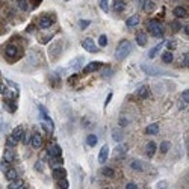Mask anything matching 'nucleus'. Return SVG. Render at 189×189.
Instances as JSON below:
<instances>
[{
    "label": "nucleus",
    "instance_id": "52",
    "mask_svg": "<svg viewBox=\"0 0 189 189\" xmlns=\"http://www.w3.org/2000/svg\"><path fill=\"white\" fill-rule=\"evenodd\" d=\"M67 2H68V0H67Z\"/></svg>",
    "mask_w": 189,
    "mask_h": 189
},
{
    "label": "nucleus",
    "instance_id": "50",
    "mask_svg": "<svg viewBox=\"0 0 189 189\" xmlns=\"http://www.w3.org/2000/svg\"><path fill=\"white\" fill-rule=\"evenodd\" d=\"M120 124L123 126V124H127V120H124V118H120Z\"/></svg>",
    "mask_w": 189,
    "mask_h": 189
},
{
    "label": "nucleus",
    "instance_id": "47",
    "mask_svg": "<svg viewBox=\"0 0 189 189\" xmlns=\"http://www.w3.org/2000/svg\"><path fill=\"white\" fill-rule=\"evenodd\" d=\"M167 185H168V183H167V182H159V183H157V185H156V188H168V186H167Z\"/></svg>",
    "mask_w": 189,
    "mask_h": 189
},
{
    "label": "nucleus",
    "instance_id": "30",
    "mask_svg": "<svg viewBox=\"0 0 189 189\" xmlns=\"http://www.w3.org/2000/svg\"><path fill=\"white\" fill-rule=\"evenodd\" d=\"M130 167L135 170V171H142L144 170V167H142V163H141V160H132V163H130Z\"/></svg>",
    "mask_w": 189,
    "mask_h": 189
},
{
    "label": "nucleus",
    "instance_id": "31",
    "mask_svg": "<svg viewBox=\"0 0 189 189\" xmlns=\"http://www.w3.org/2000/svg\"><path fill=\"white\" fill-rule=\"evenodd\" d=\"M170 147H171V144L168 142V141H163V142H160V153L162 154H167L168 153V150H170Z\"/></svg>",
    "mask_w": 189,
    "mask_h": 189
},
{
    "label": "nucleus",
    "instance_id": "7",
    "mask_svg": "<svg viewBox=\"0 0 189 189\" xmlns=\"http://www.w3.org/2000/svg\"><path fill=\"white\" fill-rule=\"evenodd\" d=\"M100 67H102V64H100V62H97V61H92V62H89L88 65H85V68H83V73H85V74L94 73V71H97V70H100Z\"/></svg>",
    "mask_w": 189,
    "mask_h": 189
},
{
    "label": "nucleus",
    "instance_id": "20",
    "mask_svg": "<svg viewBox=\"0 0 189 189\" xmlns=\"http://www.w3.org/2000/svg\"><path fill=\"white\" fill-rule=\"evenodd\" d=\"M8 188H11V189H23V188H26V185H24V182H23V180L15 179Z\"/></svg>",
    "mask_w": 189,
    "mask_h": 189
},
{
    "label": "nucleus",
    "instance_id": "44",
    "mask_svg": "<svg viewBox=\"0 0 189 189\" xmlns=\"http://www.w3.org/2000/svg\"><path fill=\"white\" fill-rule=\"evenodd\" d=\"M112 97H113V94H112V92H109V94H107V97H106V102H105V107H106V106H107V105L110 103Z\"/></svg>",
    "mask_w": 189,
    "mask_h": 189
},
{
    "label": "nucleus",
    "instance_id": "33",
    "mask_svg": "<svg viewBox=\"0 0 189 189\" xmlns=\"http://www.w3.org/2000/svg\"><path fill=\"white\" fill-rule=\"evenodd\" d=\"M17 5L21 11H27L29 9V3H27V0H17Z\"/></svg>",
    "mask_w": 189,
    "mask_h": 189
},
{
    "label": "nucleus",
    "instance_id": "29",
    "mask_svg": "<svg viewBox=\"0 0 189 189\" xmlns=\"http://www.w3.org/2000/svg\"><path fill=\"white\" fill-rule=\"evenodd\" d=\"M86 144H88L89 147H96V145H97V136H96V135H88Z\"/></svg>",
    "mask_w": 189,
    "mask_h": 189
},
{
    "label": "nucleus",
    "instance_id": "38",
    "mask_svg": "<svg viewBox=\"0 0 189 189\" xmlns=\"http://www.w3.org/2000/svg\"><path fill=\"white\" fill-rule=\"evenodd\" d=\"M99 44H100V47H106V45H107V36H106V35H100Z\"/></svg>",
    "mask_w": 189,
    "mask_h": 189
},
{
    "label": "nucleus",
    "instance_id": "39",
    "mask_svg": "<svg viewBox=\"0 0 189 189\" xmlns=\"http://www.w3.org/2000/svg\"><path fill=\"white\" fill-rule=\"evenodd\" d=\"M89 24H91L89 20H80V29L82 30H85L86 27H89Z\"/></svg>",
    "mask_w": 189,
    "mask_h": 189
},
{
    "label": "nucleus",
    "instance_id": "21",
    "mask_svg": "<svg viewBox=\"0 0 189 189\" xmlns=\"http://www.w3.org/2000/svg\"><path fill=\"white\" fill-rule=\"evenodd\" d=\"M147 135H156L157 132H159V124H150V126H147L145 127V130H144Z\"/></svg>",
    "mask_w": 189,
    "mask_h": 189
},
{
    "label": "nucleus",
    "instance_id": "12",
    "mask_svg": "<svg viewBox=\"0 0 189 189\" xmlns=\"http://www.w3.org/2000/svg\"><path fill=\"white\" fill-rule=\"evenodd\" d=\"M145 153H147V156L148 157H153L154 156V153H156V150H157V145H156V142H153V141H150V142L147 144V147H145Z\"/></svg>",
    "mask_w": 189,
    "mask_h": 189
},
{
    "label": "nucleus",
    "instance_id": "14",
    "mask_svg": "<svg viewBox=\"0 0 189 189\" xmlns=\"http://www.w3.org/2000/svg\"><path fill=\"white\" fill-rule=\"evenodd\" d=\"M112 8H113V11H115L116 14H120V12H123V11L126 9V3L123 2V0H115Z\"/></svg>",
    "mask_w": 189,
    "mask_h": 189
},
{
    "label": "nucleus",
    "instance_id": "45",
    "mask_svg": "<svg viewBox=\"0 0 189 189\" xmlns=\"http://www.w3.org/2000/svg\"><path fill=\"white\" fill-rule=\"evenodd\" d=\"M183 65H185V67H189V53L185 55V58H183Z\"/></svg>",
    "mask_w": 189,
    "mask_h": 189
},
{
    "label": "nucleus",
    "instance_id": "2",
    "mask_svg": "<svg viewBox=\"0 0 189 189\" xmlns=\"http://www.w3.org/2000/svg\"><path fill=\"white\" fill-rule=\"evenodd\" d=\"M61 53H62V41H53L52 45L49 47L50 61H52V62H56V61L61 58Z\"/></svg>",
    "mask_w": 189,
    "mask_h": 189
},
{
    "label": "nucleus",
    "instance_id": "28",
    "mask_svg": "<svg viewBox=\"0 0 189 189\" xmlns=\"http://www.w3.org/2000/svg\"><path fill=\"white\" fill-rule=\"evenodd\" d=\"M136 42H138V45H145V42H147V35L145 33H138L136 35Z\"/></svg>",
    "mask_w": 189,
    "mask_h": 189
},
{
    "label": "nucleus",
    "instance_id": "41",
    "mask_svg": "<svg viewBox=\"0 0 189 189\" xmlns=\"http://www.w3.org/2000/svg\"><path fill=\"white\" fill-rule=\"evenodd\" d=\"M182 100H183L185 103H189V89L183 91V94H182Z\"/></svg>",
    "mask_w": 189,
    "mask_h": 189
},
{
    "label": "nucleus",
    "instance_id": "22",
    "mask_svg": "<svg viewBox=\"0 0 189 189\" xmlns=\"http://www.w3.org/2000/svg\"><path fill=\"white\" fill-rule=\"evenodd\" d=\"M5 53H6V56L8 58H12V56H17V53H18V50H17V47L15 45H8L6 47V50H5Z\"/></svg>",
    "mask_w": 189,
    "mask_h": 189
},
{
    "label": "nucleus",
    "instance_id": "36",
    "mask_svg": "<svg viewBox=\"0 0 189 189\" xmlns=\"http://www.w3.org/2000/svg\"><path fill=\"white\" fill-rule=\"evenodd\" d=\"M56 182H58V188H61V189H67V188H70L67 179H59V180H56Z\"/></svg>",
    "mask_w": 189,
    "mask_h": 189
},
{
    "label": "nucleus",
    "instance_id": "40",
    "mask_svg": "<svg viewBox=\"0 0 189 189\" xmlns=\"http://www.w3.org/2000/svg\"><path fill=\"white\" fill-rule=\"evenodd\" d=\"M99 3H100V8H102L105 12L109 11V8H107V0H99Z\"/></svg>",
    "mask_w": 189,
    "mask_h": 189
},
{
    "label": "nucleus",
    "instance_id": "13",
    "mask_svg": "<svg viewBox=\"0 0 189 189\" xmlns=\"http://www.w3.org/2000/svg\"><path fill=\"white\" fill-rule=\"evenodd\" d=\"M52 24H53V18H52V17H42V18L39 20V27H42V29L50 27Z\"/></svg>",
    "mask_w": 189,
    "mask_h": 189
},
{
    "label": "nucleus",
    "instance_id": "18",
    "mask_svg": "<svg viewBox=\"0 0 189 189\" xmlns=\"http://www.w3.org/2000/svg\"><path fill=\"white\" fill-rule=\"evenodd\" d=\"M12 136H14V138H15L17 141L23 139V136H24V129H23L21 126L15 127V129H14V132H12Z\"/></svg>",
    "mask_w": 189,
    "mask_h": 189
},
{
    "label": "nucleus",
    "instance_id": "16",
    "mask_svg": "<svg viewBox=\"0 0 189 189\" xmlns=\"http://www.w3.org/2000/svg\"><path fill=\"white\" fill-rule=\"evenodd\" d=\"M138 24H139V17H138V15H132V17H129L127 21H126V26H127V27H135V26H138Z\"/></svg>",
    "mask_w": 189,
    "mask_h": 189
},
{
    "label": "nucleus",
    "instance_id": "6",
    "mask_svg": "<svg viewBox=\"0 0 189 189\" xmlns=\"http://www.w3.org/2000/svg\"><path fill=\"white\" fill-rule=\"evenodd\" d=\"M82 47H83V50H86L88 53H97L99 52V47L94 44V41L91 38H85L82 41Z\"/></svg>",
    "mask_w": 189,
    "mask_h": 189
},
{
    "label": "nucleus",
    "instance_id": "42",
    "mask_svg": "<svg viewBox=\"0 0 189 189\" xmlns=\"http://www.w3.org/2000/svg\"><path fill=\"white\" fill-rule=\"evenodd\" d=\"M21 141H23V144H24V145H27L29 142H32V136H29V135H24Z\"/></svg>",
    "mask_w": 189,
    "mask_h": 189
},
{
    "label": "nucleus",
    "instance_id": "8",
    "mask_svg": "<svg viewBox=\"0 0 189 189\" xmlns=\"http://www.w3.org/2000/svg\"><path fill=\"white\" fill-rule=\"evenodd\" d=\"M107 157H109V145L105 144V145L100 148V153H99V162L103 165V163H106Z\"/></svg>",
    "mask_w": 189,
    "mask_h": 189
},
{
    "label": "nucleus",
    "instance_id": "10",
    "mask_svg": "<svg viewBox=\"0 0 189 189\" xmlns=\"http://www.w3.org/2000/svg\"><path fill=\"white\" fill-rule=\"evenodd\" d=\"M49 154H50V157H59V156H62V150L58 144H55V145L49 147Z\"/></svg>",
    "mask_w": 189,
    "mask_h": 189
},
{
    "label": "nucleus",
    "instance_id": "24",
    "mask_svg": "<svg viewBox=\"0 0 189 189\" xmlns=\"http://www.w3.org/2000/svg\"><path fill=\"white\" fill-rule=\"evenodd\" d=\"M127 144H121V145H118L116 148H115V151H116V156L118 157H121V156H124L126 153H127Z\"/></svg>",
    "mask_w": 189,
    "mask_h": 189
},
{
    "label": "nucleus",
    "instance_id": "5",
    "mask_svg": "<svg viewBox=\"0 0 189 189\" xmlns=\"http://www.w3.org/2000/svg\"><path fill=\"white\" fill-rule=\"evenodd\" d=\"M38 109H39V112H41L42 120H44L45 124H47V129H49V132H53V130H55V123H53V120L50 118V115H49V112H47V109H45L42 105H39Z\"/></svg>",
    "mask_w": 189,
    "mask_h": 189
},
{
    "label": "nucleus",
    "instance_id": "3",
    "mask_svg": "<svg viewBox=\"0 0 189 189\" xmlns=\"http://www.w3.org/2000/svg\"><path fill=\"white\" fill-rule=\"evenodd\" d=\"M141 68H142V71L148 76H171L170 71H165V70H160V68H154V67L147 65V64H141Z\"/></svg>",
    "mask_w": 189,
    "mask_h": 189
},
{
    "label": "nucleus",
    "instance_id": "49",
    "mask_svg": "<svg viewBox=\"0 0 189 189\" xmlns=\"http://www.w3.org/2000/svg\"><path fill=\"white\" fill-rule=\"evenodd\" d=\"M183 30H185V33H186V35H189V24H186V26L183 27Z\"/></svg>",
    "mask_w": 189,
    "mask_h": 189
},
{
    "label": "nucleus",
    "instance_id": "35",
    "mask_svg": "<svg viewBox=\"0 0 189 189\" xmlns=\"http://www.w3.org/2000/svg\"><path fill=\"white\" fill-rule=\"evenodd\" d=\"M112 76V70L109 68V67H105L103 70H102V77L103 79H109Z\"/></svg>",
    "mask_w": 189,
    "mask_h": 189
},
{
    "label": "nucleus",
    "instance_id": "27",
    "mask_svg": "<svg viewBox=\"0 0 189 189\" xmlns=\"http://www.w3.org/2000/svg\"><path fill=\"white\" fill-rule=\"evenodd\" d=\"M5 176H6V179H8L9 182H14V180L18 177V174H17L15 170H8V171H5Z\"/></svg>",
    "mask_w": 189,
    "mask_h": 189
},
{
    "label": "nucleus",
    "instance_id": "51",
    "mask_svg": "<svg viewBox=\"0 0 189 189\" xmlns=\"http://www.w3.org/2000/svg\"><path fill=\"white\" fill-rule=\"evenodd\" d=\"M41 2H42V0H33V3H35V5H38V3H41Z\"/></svg>",
    "mask_w": 189,
    "mask_h": 189
},
{
    "label": "nucleus",
    "instance_id": "9",
    "mask_svg": "<svg viewBox=\"0 0 189 189\" xmlns=\"http://www.w3.org/2000/svg\"><path fill=\"white\" fill-rule=\"evenodd\" d=\"M136 94H138V97H139V99H148L150 89H148V86L142 85V86H139V88L136 89Z\"/></svg>",
    "mask_w": 189,
    "mask_h": 189
},
{
    "label": "nucleus",
    "instance_id": "43",
    "mask_svg": "<svg viewBox=\"0 0 189 189\" xmlns=\"http://www.w3.org/2000/svg\"><path fill=\"white\" fill-rule=\"evenodd\" d=\"M167 47H168V50H174L176 49V42L174 41H168L167 42Z\"/></svg>",
    "mask_w": 189,
    "mask_h": 189
},
{
    "label": "nucleus",
    "instance_id": "25",
    "mask_svg": "<svg viewBox=\"0 0 189 189\" xmlns=\"http://www.w3.org/2000/svg\"><path fill=\"white\" fill-rule=\"evenodd\" d=\"M186 9L183 8V6H176L174 8V15L176 17H179V18H183V17H186Z\"/></svg>",
    "mask_w": 189,
    "mask_h": 189
},
{
    "label": "nucleus",
    "instance_id": "1",
    "mask_svg": "<svg viewBox=\"0 0 189 189\" xmlns=\"http://www.w3.org/2000/svg\"><path fill=\"white\" fill-rule=\"evenodd\" d=\"M132 52V44L127 41V39H123L120 44H118L116 50H115V58L118 61H123L124 58L129 56V53Z\"/></svg>",
    "mask_w": 189,
    "mask_h": 189
},
{
    "label": "nucleus",
    "instance_id": "15",
    "mask_svg": "<svg viewBox=\"0 0 189 189\" xmlns=\"http://www.w3.org/2000/svg\"><path fill=\"white\" fill-rule=\"evenodd\" d=\"M67 177V171L64 168H53V179L59 180V179H65Z\"/></svg>",
    "mask_w": 189,
    "mask_h": 189
},
{
    "label": "nucleus",
    "instance_id": "32",
    "mask_svg": "<svg viewBox=\"0 0 189 189\" xmlns=\"http://www.w3.org/2000/svg\"><path fill=\"white\" fill-rule=\"evenodd\" d=\"M112 138L116 141V142H120V141L123 139V133H121V130H118V129H113V130H112Z\"/></svg>",
    "mask_w": 189,
    "mask_h": 189
},
{
    "label": "nucleus",
    "instance_id": "17",
    "mask_svg": "<svg viewBox=\"0 0 189 189\" xmlns=\"http://www.w3.org/2000/svg\"><path fill=\"white\" fill-rule=\"evenodd\" d=\"M32 145H33V148H39L42 145V138H41L39 133H35L32 136Z\"/></svg>",
    "mask_w": 189,
    "mask_h": 189
},
{
    "label": "nucleus",
    "instance_id": "4",
    "mask_svg": "<svg viewBox=\"0 0 189 189\" xmlns=\"http://www.w3.org/2000/svg\"><path fill=\"white\" fill-rule=\"evenodd\" d=\"M148 30L150 33L154 36V38H160L163 35V29H162V24L156 20H150L148 21Z\"/></svg>",
    "mask_w": 189,
    "mask_h": 189
},
{
    "label": "nucleus",
    "instance_id": "26",
    "mask_svg": "<svg viewBox=\"0 0 189 189\" xmlns=\"http://www.w3.org/2000/svg\"><path fill=\"white\" fill-rule=\"evenodd\" d=\"M173 59H174V55L171 53V50L165 52V53L162 55V61H163L165 64H170V62H173Z\"/></svg>",
    "mask_w": 189,
    "mask_h": 189
},
{
    "label": "nucleus",
    "instance_id": "23",
    "mask_svg": "<svg viewBox=\"0 0 189 189\" xmlns=\"http://www.w3.org/2000/svg\"><path fill=\"white\" fill-rule=\"evenodd\" d=\"M154 8H156V5L153 0H144V11L145 12H153Z\"/></svg>",
    "mask_w": 189,
    "mask_h": 189
},
{
    "label": "nucleus",
    "instance_id": "11",
    "mask_svg": "<svg viewBox=\"0 0 189 189\" xmlns=\"http://www.w3.org/2000/svg\"><path fill=\"white\" fill-rule=\"evenodd\" d=\"M165 44H167L165 41H160V42H159L156 47H153L151 50H148V58H150V59H153V58H154V56H156V55H157V53L162 50V47H163Z\"/></svg>",
    "mask_w": 189,
    "mask_h": 189
},
{
    "label": "nucleus",
    "instance_id": "48",
    "mask_svg": "<svg viewBox=\"0 0 189 189\" xmlns=\"http://www.w3.org/2000/svg\"><path fill=\"white\" fill-rule=\"evenodd\" d=\"M126 188H127V189H136L138 186H136L135 183H127V185H126Z\"/></svg>",
    "mask_w": 189,
    "mask_h": 189
},
{
    "label": "nucleus",
    "instance_id": "19",
    "mask_svg": "<svg viewBox=\"0 0 189 189\" xmlns=\"http://www.w3.org/2000/svg\"><path fill=\"white\" fill-rule=\"evenodd\" d=\"M14 157H15V156H14V150H12L11 147H8V148L5 150V153H3V159H5L6 162L11 163V162H14Z\"/></svg>",
    "mask_w": 189,
    "mask_h": 189
},
{
    "label": "nucleus",
    "instance_id": "37",
    "mask_svg": "<svg viewBox=\"0 0 189 189\" xmlns=\"http://www.w3.org/2000/svg\"><path fill=\"white\" fill-rule=\"evenodd\" d=\"M102 174H103V176H106V177H113V174H115V173H113V170H112V168L105 167V168H103V171H102Z\"/></svg>",
    "mask_w": 189,
    "mask_h": 189
},
{
    "label": "nucleus",
    "instance_id": "46",
    "mask_svg": "<svg viewBox=\"0 0 189 189\" xmlns=\"http://www.w3.org/2000/svg\"><path fill=\"white\" fill-rule=\"evenodd\" d=\"M171 26L174 27V30H180V29H182V26H180V23H179V21H174Z\"/></svg>",
    "mask_w": 189,
    "mask_h": 189
},
{
    "label": "nucleus",
    "instance_id": "34",
    "mask_svg": "<svg viewBox=\"0 0 189 189\" xmlns=\"http://www.w3.org/2000/svg\"><path fill=\"white\" fill-rule=\"evenodd\" d=\"M17 142H18V141H17L12 135L6 138V145H8V147H11V148H12V147H15V145H17Z\"/></svg>",
    "mask_w": 189,
    "mask_h": 189
}]
</instances>
